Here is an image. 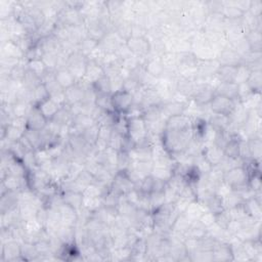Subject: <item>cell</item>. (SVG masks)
<instances>
[{
    "label": "cell",
    "mask_w": 262,
    "mask_h": 262,
    "mask_svg": "<svg viewBox=\"0 0 262 262\" xmlns=\"http://www.w3.org/2000/svg\"><path fill=\"white\" fill-rule=\"evenodd\" d=\"M132 94L128 90H117L112 95V102L114 111H117L120 113L128 111L131 108L132 105Z\"/></svg>",
    "instance_id": "6da1fadb"
},
{
    "label": "cell",
    "mask_w": 262,
    "mask_h": 262,
    "mask_svg": "<svg viewBox=\"0 0 262 262\" xmlns=\"http://www.w3.org/2000/svg\"><path fill=\"white\" fill-rule=\"evenodd\" d=\"M213 96H214V94H213V93L211 92V90L203 88L202 90H200V91L197 92L196 101H198L200 104L211 103V101H212V99H213Z\"/></svg>",
    "instance_id": "277c9868"
},
{
    "label": "cell",
    "mask_w": 262,
    "mask_h": 262,
    "mask_svg": "<svg viewBox=\"0 0 262 262\" xmlns=\"http://www.w3.org/2000/svg\"><path fill=\"white\" fill-rule=\"evenodd\" d=\"M211 106L215 114L228 116L232 111H234L235 104L234 100L228 99L227 96L217 94L215 96H213V99L211 101Z\"/></svg>",
    "instance_id": "7a4b0ae2"
},
{
    "label": "cell",
    "mask_w": 262,
    "mask_h": 262,
    "mask_svg": "<svg viewBox=\"0 0 262 262\" xmlns=\"http://www.w3.org/2000/svg\"><path fill=\"white\" fill-rule=\"evenodd\" d=\"M227 122H228L227 116L219 115V114H215L214 117H213L211 120V124L213 127H214L216 130H218L219 132L226 129V127L227 126Z\"/></svg>",
    "instance_id": "3957f363"
}]
</instances>
